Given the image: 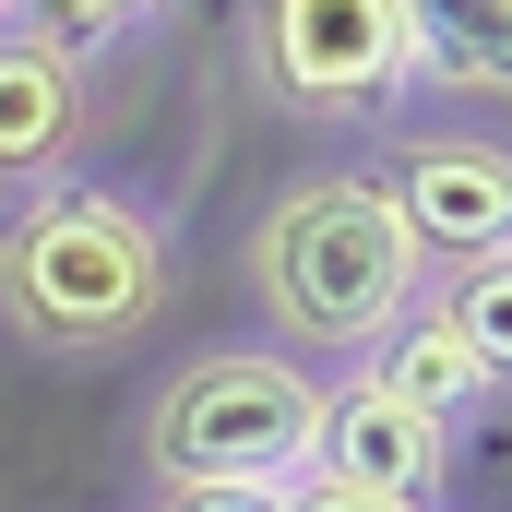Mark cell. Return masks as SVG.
<instances>
[{"instance_id": "3", "label": "cell", "mask_w": 512, "mask_h": 512, "mask_svg": "<svg viewBox=\"0 0 512 512\" xmlns=\"http://www.w3.org/2000/svg\"><path fill=\"white\" fill-rule=\"evenodd\" d=\"M310 429H322L310 358H286V346H215V358H191L143 405V465L167 489H191V477L286 489V477H310Z\"/></svg>"}, {"instance_id": "5", "label": "cell", "mask_w": 512, "mask_h": 512, "mask_svg": "<svg viewBox=\"0 0 512 512\" xmlns=\"http://www.w3.org/2000/svg\"><path fill=\"white\" fill-rule=\"evenodd\" d=\"M393 215H405V239H417V262H501L512 251V155L489 143V131H417L405 155L382 167Z\"/></svg>"}, {"instance_id": "1", "label": "cell", "mask_w": 512, "mask_h": 512, "mask_svg": "<svg viewBox=\"0 0 512 512\" xmlns=\"http://www.w3.org/2000/svg\"><path fill=\"white\" fill-rule=\"evenodd\" d=\"M251 298L274 310L286 358H370L429 298V262L393 215L382 167H322L251 227Z\"/></svg>"}, {"instance_id": "13", "label": "cell", "mask_w": 512, "mask_h": 512, "mask_svg": "<svg viewBox=\"0 0 512 512\" xmlns=\"http://www.w3.org/2000/svg\"><path fill=\"white\" fill-rule=\"evenodd\" d=\"M286 512H405V501H370V489H334V477H286Z\"/></svg>"}, {"instance_id": "12", "label": "cell", "mask_w": 512, "mask_h": 512, "mask_svg": "<svg viewBox=\"0 0 512 512\" xmlns=\"http://www.w3.org/2000/svg\"><path fill=\"white\" fill-rule=\"evenodd\" d=\"M155 512H286V489H251V477H191V489H167Z\"/></svg>"}, {"instance_id": "10", "label": "cell", "mask_w": 512, "mask_h": 512, "mask_svg": "<svg viewBox=\"0 0 512 512\" xmlns=\"http://www.w3.org/2000/svg\"><path fill=\"white\" fill-rule=\"evenodd\" d=\"M441 322H453V346H465V370L501 393L512 382V262H465L441 298H429Z\"/></svg>"}, {"instance_id": "6", "label": "cell", "mask_w": 512, "mask_h": 512, "mask_svg": "<svg viewBox=\"0 0 512 512\" xmlns=\"http://www.w3.org/2000/svg\"><path fill=\"white\" fill-rule=\"evenodd\" d=\"M310 477H334V489H370V501L429 512V501H441V477H453V417H417V405H405V393H382L370 370H358V382H322Z\"/></svg>"}, {"instance_id": "8", "label": "cell", "mask_w": 512, "mask_h": 512, "mask_svg": "<svg viewBox=\"0 0 512 512\" xmlns=\"http://www.w3.org/2000/svg\"><path fill=\"white\" fill-rule=\"evenodd\" d=\"M393 12H405V72H429L453 96L512 84V0H393Z\"/></svg>"}, {"instance_id": "11", "label": "cell", "mask_w": 512, "mask_h": 512, "mask_svg": "<svg viewBox=\"0 0 512 512\" xmlns=\"http://www.w3.org/2000/svg\"><path fill=\"white\" fill-rule=\"evenodd\" d=\"M143 12H155V0H12V24H24L36 48H60L72 72H84L96 48H120V36L143 24Z\"/></svg>"}, {"instance_id": "7", "label": "cell", "mask_w": 512, "mask_h": 512, "mask_svg": "<svg viewBox=\"0 0 512 512\" xmlns=\"http://www.w3.org/2000/svg\"><path fill=\"white\" fill-rule=\"evenodd\" d=\"M72 131H84V72L24 24H0V191H48L72 167Z\"/></svg>"}, {"instance_id": "2", "label": "cell", "mask_w": 512, "mask_h": 512, "mask_svg": "<svg viewBox=\"0 0 512 512\" xmlns=\"http://www.w3.org/2000/svg\"><path fill=\"white\" fill-rule=\"evenodd\" d=\"M167 310V227L120 191H24L0 215V322L36 358H120Z\"/></svg>"}, {"instance_id": "4", "label": "cell", "mask_w": 512, "mask_h": 512, "mask_svg": "<svg viewBox=\"0 0 512 512\" xmlns=\"http://www.w3.org/2000/svg\"><path fill=\"white\" fill-rule=\"evenodd\" d=\"M262 84L310 120L393 108L405 84V12L393 0H262Z\"/></svg>"}, {"instance_id": "14", "label": "cell", "mask_w": 512, "mask_h": 512, "mask_svg": "<svg viewBox=\"0 0 512 512\" xmlns=\"http://www.w3.org/2000/svg\"><path fill=\"white\" fill-rule=\"evenodd\" d=\"M0 24H12V0H0Z\"/></svg>"}, {"instance_id": "9", "label": "cell", "mask_w": 512, "mask_h": 512, "mask_svg": "<svg viewBox=\"0 0 512 512\" xmlns=\"http://www.w3.org/2000/svg\"><path fill=\"white\" fill-rule=\"evenodd\" d=\"M370 382H382V393H405L417 417H453L465 393H489V382H477V370H465V346H453V322H441L429 298H417V310L393 322L382 346H370Z\"/></svg>"}]
</instances>
